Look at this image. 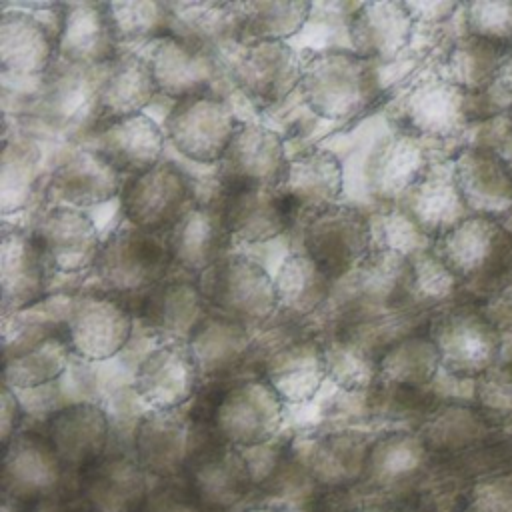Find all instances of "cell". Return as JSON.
<instances>
[{
  "label": "cell",
  "mask_w": 512,
  "mask_h": 512,
  "mask_svg": "<svg viewBox=\"0 0 512 512\" xmlns=\"http://www.w3.org/2000/svg\"><path fill=\"white\" fill-rule=\"evenodd\" d=\"M72 512H96V510H94V508H90V506H88V508H84V510H72Z\"/></svg>",
  "instance_id": "cell-62"
},
{
  "label": "cell",
  "mask_w": 512,
  "mask_h": 512,
  "mask_svg": "<svg viewBox=\"0 0 512 512\" xmlns=\"http://www.w3.org/2000/svg\"><path fill=\"white\" fill-rule=\"evenodd\" d=\"M326 378L344 392H362L378 380V360L352 338H332L322 346Z\"/></svg>",
  "instance_id": "cell-47"
},
{
  "label": "cell",
  "mask_w": 512,
  "mask_h": 512,
  "mask_svg": "<svg viewBox=\"0 0 512 512\" xmlns=\"http://www.w3.org/2000/svg\"><path fill=\"white\" fill-rule=\"evenodd\" d=\"M452 172L472 214L494 218L512 208V174L494 148H464L454 158Z\"/></svg>",
  "instance_id": "cell-19"
},
{
  "label": "cell",
  "mask_w": 512,
  "mask_h": 512,
  "mask_svg": "<svg viewBox=\"0 0 512 512\" xmlns=\"http://www.w3.org/2000/svg\"><path fill=\"white\" fill-rule=\"evenodd\" d=\"M442 368L458 378L482 376L494 366L502 348V334L480 314V310H452L430 328Z\"/></svg>",
  "instance_id": "cell-10"
},
{
  "label": "cell",
  "mask_w": 512,
  "mask_h": 512,
  "mask_svg": "<svg viewBox=\"0 0 512 512\" xmlns=\"http://www.w3.org/2000/svg\"><path fill=\"white\" fill-rule=\"evenodd\" d=\"M36 512H52V510H48V508H42V510H36Z\"/></svg>",
  "instance_id": "cell-63"
},
{
  "label": "cell",
  "mask_w": 512,
  "mask_h": 512,
  "mask_svg": "<svg viewBox=\"0 0 512 512\" xmlns=\"http://www.w3.org/2000/svg\"><path fill=\"white\" fill-rule=\"evenodd\" d=\"M120 204L132 226L166 234L192 208V186L174 162L162 160L124 184Z\"/></svg>",
  "instance_id": "cell-6"
},
{
  "label": "cell",
  "mask_w": 512,
  "mask_h": 512,
  "mask_svg": "<svg viewBox=\"0 0 512 512\" xmlns=\"http://www.w3.org/2000/svg\"><path fill=\"white\" fill-rule=\"evenodd\" d=\"M356 272L358 292L380 306H398L412 300V262L408 256L372 248Z\"/></svg>",
  "instance_id": "cell-41"
},
{
  "label": "cell",
  "mask_w": 512,
  "mask_h": 512,
  "mask_svg": "<svg viewBox=\"0 0 512 512\" xmlns=\"http://www.w3.org/2000/svg\"><path fill=\"white\" fill-rule=\"evenodd\" d=\"M170 12V36L200 50L242 36L240 2H166Z\"/></svg>",
  "instance_id": "cell-37"
},
{
  "label": "cell",
  "mask_w": 512,
  "mask_h": 512,
  "mask_svg": "<svg viewBox=\"0 0 512 512\" xmlns=\"http://www.w3.org/2000/svg\"><path fill=\"white\" fill-rule=\"evenodd\" d=\"M44 436L64 468H90L104 458L110 420L98 404L74 402L50 414Z\"/></svg>",
  "instance_id": "cell-17"
},
{
  "label": "cell",
  "mask_w": 512,
  "mask_h": 512,
  "mask_svg": "<svg viewBox=\"0 0 512 512\" xmlns=\"http://www.w3.org/2000/svg\"><path fill=\"white\" fill-rule=\"evenodd\" d=\"M206 318L208 304L198 284L166 282L142 302V322L162 344L188 346Z\"/></svg>",
  "instance_id": "cell-21"
},
{
  "label": "cell",
  "mask_w": 512,
  "mask_h": 512,
  "mask_svg": "<svg viewBox=\"0 0 512 512\" xmlns=\"http://www.w3.org/2000/svg\"><path fill=\"white\" fill-rule=\"evenodd\" d=\"M48 270L32 234L4 232L0 240L2 312L38 302L46 294Z\"/></svg>",
  "instance_id": "cell-30"
},
{
  "label": "cell",
  "mask_w": 512,
  "mask_h": 512,
  "mask_svg": "<svg viewBox=\"0 0 512 512\" xmlns=\"http://www.w3.org/2000/svg\"><path fill=\"white\" fill-rule=\"evenodd\" d=\"M370 226L372 238H376L374 248L394 250L412 258L434 246V242L414 224V220L400 206L378 216Z\"/></svg>",
  "instance_id": "cell-50"
},
{
  "label": "cell",
  "mask_w": 512,
  "mask_h": 512,
  "mask_svg": "<svg viewBox=\"0 0 512 512\" xmlns=\"http://www.w3.org/2000/svg\"><path fill=\"white\" fill-rule=\"evenodd\" d=\"M478 308L480 314L502 334H512V270L502 274Z\"/></svg>",
  "instance_id": "cell-54"
},
{
  "label": "cell",
  "mask_w": 512,
  "mask_h": 512,
  "mask_svg": "<svg viewBox=\"0 0 512 512\" xmlns=\"http://www.w3.org/2000/svg\"><path fill=\"white\" fill-rule=\"evenodd\" d=\"M370 442L360 432H332L314 440L304 454L306 470L322 484H346L366 470Z\"/></svg>",
  "instance_id": "cell-39"
},
{
  "label": "cell",
  "mask_w": 512,
  "mask_h": 512,
  "mask_svg": "<svg viewBox=\"0 0 512 512\" xmlns=\"http://www.w3.org/2000/svg\"><path fill=\"white\" fill-rule=\"evenodd\" d=\"M84 496L96 512H142L150 496L148 474L136 458L104 456L88 468Z\"/></svg>",
  "instance_id": "cell-32"
},
{
  "label": "cell",
  "mask_w": 512,
  "mask_h": 512,
  "mask_svg": "<svg viewBox=\"0 0 512 512\" xmlns=\"http://www.w3.org/2000/svg\"><path fill=\"white\" fill-rule=\"evenodd\" d=\"M40 152L30 142H6L0 160V210L12 214L22 210L34 190Z\"/></svg>",
  "instance_id": "cell-48"
},
{
  "label": "cell",
  "mask_w": 512,
  "mask_h": 512,
  "mask_svg": "<svg viewBox=\"0 0 512 512\" xmlns=\"http://www.w3.org/2000/svg\"><path fill=\"white\" fill-rule=\"evenodd\" d=\"M24 418V408L18 400L16 390H12L8 384H2L0 394V442L6 448L12 438L18 434V426Z\"/></svg>",
  "instance_id": "cell-57"
},
{
  "label": "cell",
  "mask_w": 512,
  "mask_h": 512,
  "mask_svg": "<svg viewBox=\"0 0 512 512\" xmlns=\"http://www.w3.org/2000/svg\"><path fill=\"white\" fill-rule=\"evenodd\" d=\"M302 96L312 112L328 120H342L360 112L374 96V72L370 60L332 50L304 66Z\"/></svg>",
  "instance_id": "cell-1"
},
{
  "label": "cell",
  "mask_w": 512,
  "mask_h": 512,
  "mask_svg": "<svg viewBox=\"0 0 512 512\" xmlns=\"http://www.w3.org/2000/svg\"><path fill=\"white\" fill-rule=\"evenodd\" d=\"M464 410L450 408L438 414L424 430L422 442L430 446H454L470 438V432H474V422L468 418Z\"/></svg>",
  "instance_id": "cell-53"
},
{
  "label": "cell",
  "mask_w": 512,
  "mask_h": 512,
  "mask_svg": "<svg viewBox=\"0 0 512 512\" xmlns=\"http://www.w3.org/2000/svg\"><path fill=\"white\" fill-rule=\"evenodd\" d=\"M172 262L188 272L202 274L226 254L228 240L232 238L222 210L210 206H192L182 218L166 232Z\"/></svg>",
  "instance_id": "cell-29"
},
{
  "label": "cell",
  "mask_w": 512,
  "mask_h": 512,
  "mask_svg": "<svg viewBox=\"0 0 512 512\" xmlns=\"http://www.w3.org/2000/svg\"><path fill=\"white\" fill-rule=\"evenodd\" d=\"M464 20L468 34L512 46V0L470 2Z\"/></svg>",
  "instance_id": "cell-52"
},
{
  "label": "cell",
  "mask_w": 512,
  "mask_h": 512,
  "mask_svg": "<svg viewBox=\"0 0 512 512\" xmlns=\"http://www.w3.org/2000/svg\"><path fill=\"white\" fill-rule=\"evenodd\" d=\"M414 22L406 2L360 4L348 24L354 54L366 60L396 58L410 42Z\"/></svg>",
  "instance_id": "cell-26"
},
{
  "label": "cell",
  "mask_w": 512,
  "mask_h": 512,
  "mask_svg": "<svg viewBox=\"0 0 512 512\" xmlns=\"http://www.w3.org/2000/svg\"><path fill=\"white\" fill-rule=\"evenodd\" d=\"M344 188L340 158L330 150H310L290 160L282 192L294 212L312 216L334 206Z\"/></svg>",
  "instance_id": "cell-31"
},
{
  "label": "cell",
  "mask_w": 512,
  "mask_h": 512,
  "mask_svg": "<svg viewBox=\"0 0 512 512\" xmlns=\"http://www.w3.org/2000/svg\"><path fill=\"white\" fill-rule=\"evenodd\" d=\"M282 138L260 124H242L218 162V180L226 192L246 188H282L288 172Z\"/></svg>",
  "instance_id": "cell-9"
},
{
  "label": "cell",
  "mask_w": 512,
  "mask_h": 512,
  "mask_svg": "<svg viewBox=\"0 0 512 512\" xmlns=\"http://www.w3.org/2000/svg\"><path fill=\"white\" fill-rule=\"evenodd\" d=\"M116 44L104 2H70L62 6L58 52L70 64L94 66L112 62Z\"/></svg>",
  "instance_id": "cell-25"
},
{
  "label": "cell",
  "mask_w": 512,
  "mask_h": 512,
  "mask_svg": "<svg viewBox=\"0 0 512 512\" xmlns=\"http://www.w3.org/2000/svg\"><path fill=\"white\" fill-rule=\"evenodd\" d=\"M146 60L152 68L158 92L174 100L210 94V84L216 74L210 52L166 34L152 42Z\"/></svg>",
  "instance_id": "cell-23"
},
{
  "label": "cell",
  "mask_w": 512,
  "mask_h": 512,
  "mask_svg": "<svg viewBox=\"0 0 512 512\" xmlns=\"http://www.w3.org/2000/svg\"><path fill=\"white\" fill-rule=\"evenodd\" d=\"M158 92L152 68L138 54H120L110 62L98 92V104L108 120L142 114Z\"/></svg>",
  "instance_id": "cell-38"
},
{
  "label": "cell",
  "mask_w": 512,
  "mask_h": 512,
  "mask_svg": "<svg viewBox=\"0 0 512 512\" xmlns=\"http://www.w3.org/2000/svg\"><path fill=\"white\" fill-rule=\"evenodd\" d=\"M248 346L246 326L224 316H208L188 344L200 374H220L232 368Z\"/></svg>",
  "instance_id": "cell-44"
},
{
  "label": "cell",
  "mask_w": 512,
  "mask_h": 512,
  "mask_svg": "<svg viewBox=\"0 0 512 512\" xmlns=\"http://www.w3.org/2000/svg\"><path fill=\"white\" fill-rule=\"evenodd\" d=\"M426 454L420 436L392 432L370 444L364 478L374 484H392L418 470Z\"/></svg>",
  "instance_id": "cell-46"
},
{
  "label": "cell",
  "mask_w": 512,
  "mask_h": 512,
  "mask_svg": "<svg viewBox=\"0 0 512 512\" xmlns=\"http://www.w3.org/2000/svg\"><path fill=\"white\" fill-rule=\"evenodd\" d=\"M398 202L432 242L440 240L446 232L472 216L456 186L452 166H430V170Z\"/></svg>",
  "instance_id": "cell-22"
},
{
  "label": "cell",
  "mask_w": 512,
  "mask_h": 512,
  "mask_svg": "<svg viewBox=\"0 0 512 512\" xmlns=\"http://www.w3.org/2000/svg\"><path fill=\"white\" fill-rule=\"evenodd\" d=\"M64 464L46 436L18 432L4 448L2 488L4 496L30 500L48 496L62 478Z\"/></svg>",
  "instance_id": "cell-20"
},
{
  "label": "cell",
  "mask_w": 512,
  "mask_h": 512,
  "mask_svg": "<svg viewBox=\"0 0 512 512\" xmlns=\"http://www.w3.org/2000/svg\"><path fill=\"white\" fill-rule=\"evenodd\" d=\"M254 484L244 452L230 444L202 454L192 466V492L206 510L218 512L236 506Z\"/></svg>",
  "instance_id": "cell-28"
},
{
  "label": "cell",
  "mask_w": 512,
  "mask_h": 512,
  "mask_svg": "<svg viewBox=\"0 0 512 512\" xmlns=\"http://www.w3.org/2000/svg\"><path fill=\"white\" fill-rule=\"evenodd\" d=\"M246 512H292L288 506H272V504H266V506H256V508H250Z\"/></svg>",
  "instance_id": "cell-60"
},
{
  "label": "cell",
  "mask_w": 512,
  "mask_h": 512,
  "mask_svg": "<svg viewBox=\"0 0 512 512\" xmlns=\"http://www.w3.org/2000/svg\"><path fill=\"white\" fill-rule=\"evenodd\" d=\"M432 248L458 280L492 284L512 270V232L490 216H468Z\"/></svg>",
  "instance_id": "cell-3"
},
{
  "label": "cell",
  "mask_w": 512,
  "mask_h": 512,
  "mask_svg": "<svg viewBox=\"0 0 512 512\" xmlns=\"http://www.w3.org/2000/svg\"><path fill=\"white\" fill-rule=\"evenodd\" d=\"M306 254L334 280L356 270L372 250V226L352 206L334 204L314 214L304 232Z\"/></svg>",
  "instance_id": "cell-7"
},
{
  "label": "cell",
  "mask_w": 512,
  "mask_h": 512,
  "mask_svg": "<svg viewBox=\"0 0 512 512\" xmlns=\"http://www.w3.org/2000/svg\"><path fill=\"white\" fill-rule=\"evenodd\" d=\"M58 50V36L34 14L4 10L0 18V64L12 74H40Z\"/></svg>",
  "instance_id": "cell-33"
},
{
  "label": "cell",
  "mask_w": 512,
  "mask_h": 512,
  "mask_svg": "<svg viewBox=\"0 0 512 512\" xmlns=\"http://www.w3.org/2000/svg\"><path fill=\"white\" fill-rule=\"evenodd\" d=\"M164 128L172 146L184 158L200 164H218L238 124L222 98L202 94L176 100Z\"/></svg>",
  "instance_id": "cell-5"
},
{
  "label": "cell",
  "mask_w": 512,
  "mask_h": 512,
  "mask_svg": "<svg viewBox=\"0 0 512 512\" xmlns=\"http://www.w3.org/2000/svg\"><path fill=\"white\" fill-rule=\"evenodd\" d=\"M32 238L54 272H80L100 254L102 242L96 224L78 208L58 206L46 212L34 226Z\"/></svg>",
  "instance_id": "cell-12"
},
{
  "label": "cell",
  "mask_w": 512,
  "mask_h": 512,
  "mask_svg": "<svg viewBox=\"0 0 512 512\" xmlns=\"http://www.w3.org/2000/svg\"><path fill=\"white\" fill-rule=\"evenodd\" d=\"M442 366L434 340L412 334L394 342L378 360V380L388 386H424Z\"/></svg>",
  "instance_id": "cell-43"
},
{
  "label": "cell",
  "mask_w": 512,
  "mask_h": 512,
  "mask_svg": "<svg viewBox=\"0 0 512 512\" xmlns=\"http://www.w3.org/2000/svg\"><path fill=\"white\" fill-rule=\"evenodd\" d=\"M476 112V94L462 90L442 76L422 80L404 100V120L412 136H454Z\"/></svg>",
  "instance_id": "cell-15"
},
{
  "label": "cell",
  "mask_w": 512,
  "mask_h": 512,
  "mask_svg": "<svg viewBox=\"0 0 512 512\" xmlns=\"http://www.w3.org/2000/svg\"><path fill=\"white\" fill-rule=\"evenodd\" d=\"M70 352L66 336L58 332L28 336L6 346L4 384L16 392L46 386L64 374Z\"/></svg>",
  "instance_id": "cell-35"
},
{
  "label": "cell",
  "mask_w": 512,
  "mask_h": 512,
  "mask_svg": "<svg viewBox=\"0 0 512 512\" xmlns=\"http://www.w3.org/2000/svg\"><path fill=\"white\" fill-rule=\"evenodd\" d=\"M116 42L156 40L170 34V12L166 2L124 0L104 2Z\"/></svg>",
  "instance_id": "cell-49"
},
{
  "label": "cell",
  "mask_w": 512,
  "mask_h": 512,
  "mask_svg": "<svg viewBox=\"0 0 512 512\" xmlns=\"http://www.w3.org/2000/svg\"><path fill=\"white\" fill-rule=\"evenodd\" d=\"M406 6L416 22H442L450 18L454 10H458V4L454 2H406Z\"/></svg>",
  "instance_id": "cell-58"
},
{
  "label": "cell",
  "mask_w": 512,
  "mask_h": 512,
  "mask_svg": "<svg viewBox=\"0 0 512 512\" xmlns=\"http://www.w3.org/2000/svg\"><path fill=\"white\" fill-rule=\"evenodd\" d=\"M284 420V402L266 380H244L218 402L214 424L222 440L234 448L268 444Z\"/></svg>",
  "instance_id": "cell-8"
},
{
  "label": "cell",
  "mask_w": 512,
  "mask_h": 512,
  "mask_svg": "<svg viewBox=\"0 0 512 512\" xmlns=\"http://www.w3.org/2000/svg\"><path fill=\"white\" fill-rule=\"evenodd\" d=\"M90 150L120 174L134 178L162 162L164 132L146 114L114 118L96 132Z\"/></svg>",
  "instance_id": "cell-18"
},
{
  "label": "cell",
  "mask_w": 512,
  "mask_h": 512,
  "mask_svg": "<svg viewBox=\"0 0 512 512\" xmlns=\"http://www.w3.org/2000/svg\"><path fill=\"white\" fill-rule=\"evenodd\" d=\"M170 262L166 234L146 232L126 224L108 236L94 266L106 286L132 292L156 286Z\"/></svg>",
  "instance_id": "cell-4"
},
{
  "label": "cell",
  "mask_w": 512,
  "mask_h": 512,
  "mask_svg": "<svg viewBox=\"0 0 512 512\" xmlns=\"http://www.w3.org/2000/svg\"><path fill=\"white\" fill-rule=\"evenodd\" d=\"M142 512H202V506L198 498L182 490H160L150 492V496L144 502Z\"/></svg>",
  "instance_id": "cell-56"
},
{
  "label": "cell",
  "mask_w": 512,
  "mask_h": 512,
  "mask_svg": "<svg viewBox=\"0 0 512 512\" xmlns=\"http://www.w3.org/2000/svg\"><path fill=\"white\" fill-rule=\"evenodd\" d=\"M132 318L128 310L110 298L86 296L74 302L64 336L74 354L100 362L116 356L128 342Z\"/></svg>",
  "instance_id": "cell-14"
},
{
  "label": "cell",
  "mask_w": 512,
  "mask_h": 512,
  "mask_svg": "<svg viewBox=\"0 0 512 512\" xmlns=\"http://www.w3.org/2000/svg\"><path fill=\"white\" fill-rule=\"evenodd\" d=\"M478 396L486 406L512 410V364L488 368L478 380Z\"/></svg>",
  "instance_id": "cell-55"
},
{
  "label": "cell",
  "mask_w": 512,
  "mask_h": 512,
  "mask_svg": "<svg viewBox=\"0 0 512 512\" xmlns=\"http://www.w3.org/2000/svg\"><path fill=\"white\" fill-rule=\"evenodd\" d=\"M264 374L284 404H304L326 380L322 346L312 340L282 346L266 360Z\"/></svg>",
  "instance_id": "cell-36"
},
{
  "label": "cell",
  "mask_w": 512,
  "mask_h": 512,
  "mask_svg": "<svg viewBox=\"0 0 512 512\" xmlns=\"http://www.w3.org/2000/svg\"><path fill=\"white\" fill-rule=\"evenodd\" d=\"M122 188V174L92 150L68 156L50 180L52 196L70 208L102 204L122 194Z\"/></svg>",
  "instance_id": "cell-34"
},
{
  "label": "cell",
  "mask_w": 512,
  "mask_h": 512,
  "mask_svg": "<svg viewBox=\"0 0 512 512\" xmlns=\"http://www.w3.org/2000/svg\"><path fill=\"white\" fill-rule=\"evenodd\" d=\"M358 512H386V510H376V508H366V510H358Z\"/></svg>",
  "instance_id": "cell-61"
},
{
  "label": "cell",
  "mask_w": 512,
  "mask_h": 512,
  "mask_svg": "<svg viewBox=\"0 0 512 512\" xmlns=\"http://www.w3.org/2000/svg\"><path fill=\"white\" fill-rule=\"evenodd\" d=\"M412 262V298L424 302H440L454 294L458 278L440 260L434 248L410 258Z\"/></svg>",
  "instance_id": "cell-51"
},
{
  "label": "cell",
  "mask_w": 512,
  "mask_h": 512,
  "mask_svg": "<svg viewBox=\"0 0 512 512\" xmlns=\"http://www.w3.org/2000/svg\"><path fill=\"white\" fill-rule=\"evenodd\" d=\"M490 148H494L498 152V156L504 160L506 168L512 174V124L500 128V132L496 134V138L492 140V144H488Z\"/></svg>",
  "instance_id": "cell-59"
},
{
  "label": "cell",
  "mask_w": 512,
  "mask_h": 512,
  "mask_svg": "<svg viewBox=\"0 0 512 512\" xmlns=\"http://www.w3.org/2000/svg\"><path fill=\"white\" fill-rule=\"evenodd\" d=\"M332 278L304 252L288 256L276 278L278 308L292 316L312 314L330 292Z\"/></svg>",
  "instance_id": "cell-42"
},
{
  "label": "cell",
  "mask_w": 512,
  "mask_h": 512,
  "mask_svg": "<svg viewBox=\"0 0 512 512\" xmlns=\"http://www.w3.org/2000/svg\"><path fill=\"white\" fill-rule=\"evenodd\" d=\"M198 288L218 316L240 324L262 322L278 308L274 280L246 256H224L200 274Z\"/></svg>",
  "instance_id": "cell-2"
},
{
  "label": "cell",
  "mask_w": 512,
  "mask_h": 512,
  "mask_svg": "<svg viewBox=\"0 0 512 512\" xmlns=\"http://www.w3.org/2000/svg\"><path fill=\"white\" fill-rule=\"evenodd\" d=\"M294 210L282 188H246L224 194L222 216L232 238L240 242H266L290 224Z\"/></svg>",
  "instance_id": "cell-27"
},
{
  "label": "cell",
  "mask_w": 512,
  "mask_h": 512,
  "mask_svg": "<svg viewBox=\"0 0 512 512\" xmlns=\"http://www.w3.org/2000/svg\"><path fill=\"white\" fill-rule=\"evenodd\" d=\"M428 170L430 162L420 140L402 132L372 148L366 162V184L378 200H400Z\"/></svg>",
  "instance_id": "cell-24"
},
{
  "label": "cell",
  "mask_w": 512,
  "mask_h": 512,
  "mask_svg": "<svg viewBox=\"0 0 512 512\" xmlns=\"http://www.w3.org/2000/svg\"><path fill=\"white\" fill-rule=\"evenodd\" d=\"M232 76L252 102L274 106L302 84L304 66L286 42H250L234 62Z\"/></svg>",
  "instance_id": "cell-11"
},
{
  "label": "cell",
  "mask_w": 512,
  "mask_h": 512,
  "mask_svg": "<svg viewBox=\"0 0 512 512\" xmlns=\"http://www.w3.org/2000/svg\"><path fill=\"white\" fill-rule=\"evenodd\" d=\"M510 48L512 46L466 34L450 48L444 60L442 78L466 92L480 94L496 80Z\"/></svg>",
  "instance_id": "cell-40"
},
{
  "label": "cell",
  "mask_w": 512,
  "mask_h": 512,
  "mask_svg": "<svg viewBox=\"0 0 512 512\" xmlns=\"http://www.w3.org/2000/svg\"><path fill=\"white\" fill-rule=\"evenodd\" d=\"M194 424L180 410H150L134 430V458L148 476L170 478L188 466Z\"/></svg>",
  "instance_id": "cell-13"
},
{
  "label": "cell",
  "mask_w": 512,
  "mask_h": 512,
  "mask_svg": "<svg viewBox=\"0 0 512 512\" xmlns=\"http://www.w3.org/2000/svg\"><path fill=\"white\" fill-rule=\"evenodd\" d=\"M310 10V2H240L242 34L252 42H286L304 26Z\"/></svg>",
  "instance_id": "cell-45"
},
{
  "label": "cell",
  "mask_w": 512,
  "mask_h": 512,
  "mask_svg": "<svg viewBox=\"0 0 512 512\" xmlns=\"http://www.w3.org/2000/svg\"><path fill=\"white\" fill-rule=\"evenodd\" d=\"M198 376L188 346L162 344L136 366L132 390L150 410H178L194 394Z\"/></svg>",
  "instance_id": "cell-16"
}]
</instances>
